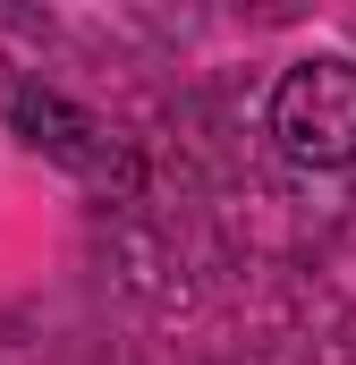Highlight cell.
<instances>
[{
  "label": "cell",
  "instance_id": "cell-2",
  "mask_svg": "<svg viewBox=\"0 0 356 365\" xmlns=\"http://www.w3.org/2000/svg\"><path fill=\"white\" fill-rule=\"evenodd\" d=\"M9 119H17V136L43 153V162H60L68 179H85V187H136V145L119 136V128H102L93 110H77L68 93H51V86H17L9 93Z\"/></svg>",
  "mask_w": 356,
  "mask_h": 365
},
{
  "label": "cell",
  "instance_id": "cell-1",
  "mask_svg": "<svg viewBox=\"0 0 356 365\" xmlns=\"http://www.w3.org/2000/svg\"><path fill=\"white\" fill-rule=\"evenodd\" d=\"M271 145L297 170H356V60L314 51L271 86Z\"/></svg>",
  "mask_w": 356,
  "mask_h": 365
}]
</instances>
